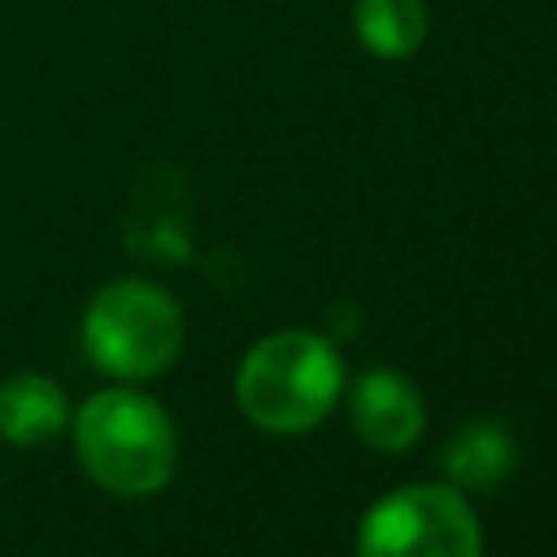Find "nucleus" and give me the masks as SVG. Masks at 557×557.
Segmentation results:
<instances>
[{"mask_svg":"<svg viewBox=\"0 0 557 557\" xmlns=\"http://www.w3.org/2000/svg\"><path fill=\"white\" fill-rule=\"evenodd\" d=\"M344 392V361L331 339L313 331H274L257 339L235 370V400L244 418L270 435H300L318 426Z\"/></svg>","mask_w":557,"mask_h":557,"instance_id":"obj_1","label":"nucleus"},{"mask_svg":"<svg viewBox=\"0 0 557 557\" xmlns=\"http://www.w3.org/2000/svg\"><path fill=\"white\" fill-rule=\"evenodd\" d=\"M74 448L83 470L113 496L161 492L178 457L170 413L135 387L96 392L74 418Z\"/></svg>","mask_w":557,"mask_h":557,"instance_id":"obj_2","label":"nucleus"},{"mask_svg":"<svg viewBox=\"0 0 557 557\" xmlns=\"http://www.w3.org/2000/svg\"><path fill=\"white\" fill-rule=\"evenodd\" d=\"M87 357L113 379H152L183 348V313L152 283L117 278L96 292L83 318Z\"/></svg>","mask_w":557,"mask_h":557,"instance_id":"obj_3","label":"nucleus"},{"mask_svg":"<svg viewBox=\"0 0 557 557\" xmlns=\"http://www.w3.org/2000/svg\"><path fill=\"white\" fill-rule=\"evenodd\" d=\"M357 557H483V535L453 483H413L366 509Z\"/></svg>","mask_w":557,"mask_h":557,"instance_id":"obj_4","label":"nucleus"},{"mask_svg":"<svg viewBox=\"0 0 557 557\" xmlns=\"http://www.w3.org/2000/svg\"><path fill=\"white\" fill-rule=\"evenodd\" d=\"M348 418L374 453H405L426 426V405L413 379H405L400 370L374 366L352 383Z\"/></svg>","mask_w":557,"mask_h":557,"instance_id":"obj_5","label":"nucleus"},{"mask_svg":"<svg viewBox=\"0 0 557 557\" xmlns=\"http://www.w3.org/2000/svg\"><path fill=\"white\" fill-rule=\"evenodd\" d=\"M70 409L52 379L44 374H13L0 383V440L17 448H39L61 435Z\"/></svg>","mask_w":557,"mask_h":557,"instance_id":"obj_6","label":"nucleus"},{"mask_svg":"<svg viewBox=\"0 0 557 557\" xmlns=\"http://www.w3.org/2000/svg\"><path fill=\"white\" fill-rule=\"evenodd\" d=\"M513 470V440L500 422L474 418L444 448V474L457 492H487Z\"/></svg>","mask_w":557,"mask_h":557,"instance_id":"obj_7","label":"nucleus"},{"mask_svg":"<svg viewBox=\"0 0 557 557\" xmlns=\"http://www.w3.org/2000/svg\"><path fill=\"white\" fill-rule=\"evenodd\" d=\"M352 30L366 52L383 61H405L426 39V0H357Z\"/></svg>","mask_w":557,"mask_h":557,"instance_id":"obj_8","label":"nucleus"}]
</instances>
